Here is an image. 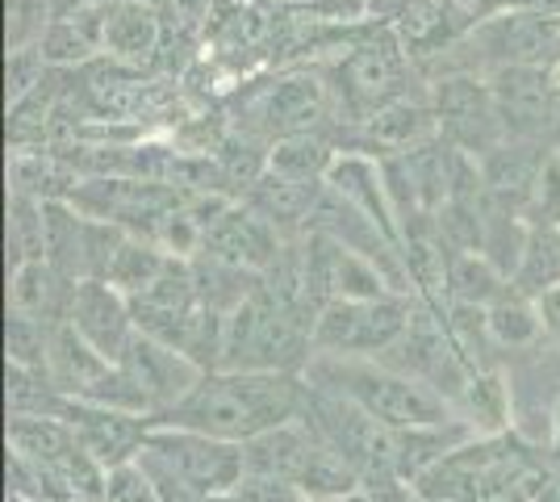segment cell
Masks as SVG:
<instances>
[{
    "mask_svg": "<svg viewBox=\"0 0 560 502\" xmlns=\"http://www.w3.org/2000/svg\"><path fill=\"white\" fill-rule=\"evenodd\" d=\"M310 385L298 373H243V369H210L192 385L180 407L160 415L167 428L206 431L231 444H252L264 431H277L305 415Z\"/></svg>",
    "mask_w": 560,
    "mask_h": 502,
    "instance_id": "6da1fadb",
    "label": "cell"
},
{
    "mask_svg": "<svg viewBox=\"0 0 560 502\" xmlns=\"http://www.w3.org/2000/svg\"><path fill=\"white\" fill-rule=\"evenodd\" d=\"M101 502H164L160 499V490H155V481L147 478V469H142L139 460H126V465H117L105 474V494Z\"/></svg>",
    "mask_w": 560,
    "mask_h": 502,
    "instance_id": "4dcf8cb0",
    "label": "cell"
},
{
    "mask_svg": "<svg viewBox=\"0 0 560 502\" xmlns=\"http://www.w3.org/2000/svg\"><path fill=\"white\" fill-rule=\"evenodd\" d=\"M47 348H50V327L30 318V314L9 311L4 323V357L18 369H34V373H47Z\"/></svg>",
    "mask_w": 560,
    "mask_h": 502,
    "instance_id": "f1b7e54d",
    "label": "cell"
},
{
    "mask_svg": "<svg viewBox=\"0 0 560 502\" xmlns=\"http://www.w3.org/2000/svg\"><path fill=\"white\" fill-rule=\"evenodd\" d=\"M63 419L75 431V440L84 444V453L93 456L96 465H105V469L139 460L142 444H147V435L155 428V419H147V415L96 407V402H80V398H68V415Z\"/></svg>",
    "mask_w": 560,
    "mask_h": 502,
    "instance_id": "30bf717a",
    "label": "cell"
},
{
    "mask_svg": "<svg viewBox=\"0 0 560 502\" xmlns=\"http://www.w3.org/2000/svg\"><path fill=\"white\" fill-rule=\"evenodd\" d=\"M360 139L369 151H381L385 155H401V151H415V147H427L440 139V121H435V109L431 101H419V96H394L389 105L373 109L364 126H360Z\"/></svg>",
    "mask_w": 560,
    "mask_h": 502,
    "instance_id": "5bb4252c",
    "label": "cell"
},
{
    "mask_svg": "<svg viewBox=\"0 0 560 502\" xmlns=\"http://www.w3.org/2000/svg\"><path fill=\"white\" fill-rule=\"evenodd\" d=\"M314 323L284 306L268 281L226 314L222 335V364L218 369H243V373H298L314 357Z\"/></svg>",
    "mask_w": 560,
    "mask_h": 502,
    "instance_id": "277c9868",
    "label": "cell"
},
{
    "mask_svg": "<svg viewBox=\"0 0 560 502\" xmlns=\"http://www.w3.org/2000/svg\"><path fill=\"white\" fill-rule=\"evenodd\" d=\"M68 323L75 331L93 343L105 360H121L130 339L139 335V323H135V306L126 293H117L109 281H75V293H71V311Z\"/></svg>",
    "mask_w": 560,
    "mask_h": 502,
    "instance_id": "8fae6325",
    "label": "cell"
},
{
    "mask_svg": "<svg viewBox=\"0 0 560 502\" xmlns=\"http://www.w3.org/2000/svg\"><path fill=\"white\" fill-rule=\"evenodd\" d=\"M43 75H47V59L38 47L9 50V109L22 105L25 96H34L43 89Z\"/></svg>",
    "mask_w": 560,
    "mask_h": 502,
    "instance_id": "1f68e13d",
    "label": "cell"
},
{
    "mask_svg": "<svg viewBox=\"0 0 560 502\" xmlns=\"http://www.w3.org/2000/svg\"><path fill=\"white\" fill-rule=\"evenodd\" d=\"M323 114H327V84H318L314 75L280 80L277 89L268 93V101H264V118H268V130L277 139L314 130Z\"/></svg>",
    "mask_w": 560,
    "mask_h": 502,
    "instance_id": "d6986e66",
    "label": "cell"
},
{
    "mask_svg": "<svg viewBox=\"0 0 560 502\" xmlns=\"http://www.w3.org/2000/svg\"><path fill=\"white\" fill-rule=\"evenodd\" d=\"M343 151H335L327 135L318 130H302V135H284L268 147V160L264 167L268 172H280V176H293V180H327L335 160Z\"/></svg>",
    "mask_w": 560,
    "mask_h": 502,
    "instance_id": "7402d4cb",
    "label": "cell"
},
{
    "mask_svg": "<svg viewBox=\"0 0 560 502\" xmlns=\"http://www.w3.org/2000/svg\"><path fill=\"white\" fill-rule=\"evenodd\" d=\"M139 465L155 481L164 502H213L247 478L243 444L218 440L206 431L155 423L139 453Z\"/></svg>",
    "mask_w": 560,
    "mask_h": 502,
    "instance_id": "3957f363",
    "label": "cell"
},
{
    "mask_svg": "<svg viewBox=\"0 0 560 502\" xmlns=\"http://www.w3.org/2000/svg\"><path fill=\"white\" fill-rule=\"evenodd\" d=\"M536 311H539V323H544V339H548V343H560V285L539 293Z\"/></svg>",
    "mask_w": 560,
    "mask_h": 502,
    "instance_id": "836d02e7",
    "label": "cell"
},
{
    "mask_svg": "<svg viewBox=\"0 0 560 502\" xmlns=\"http://www.w3.org/2000/svg\"><path fill=\"white\" fill-rule=\"evenodd\" d=\"M38 50L47 68H75L89 63L101 50V9H80V13H59L38 38Z\"/></svg>",
    "mask_w": 560,
    "mask_h": 502,
    "instance_id": "44dd1931",
    "label": "cell"
},
{
    "mask_svg": "<svg viewBox=\"0 0 560 502\" xmlns=\"http://www.w3.org/2000/svg\"><path fill=\"white\" fill-rule=\"evenodd\" d=\"M71 293L75 281L63 277L50 260H25L13 264V277H9V311L30 314L47 327L68 323L71 311Z\"/></svg>",
    "mask_w": 560,
    "mask_h": 502,
    "instance_id": "9a60e30c",
    "label": "cell"
},
{
    "mask_svg": "<svg viewBox=\"0 0 560 502\" xmlns=\"http://www.w3.org/2000/svg\"><path fill=\"white\" fill-rule=\"evenodd\" d=\"M447 4H456V9H472V13H477V4H481V0H447Z\"/></svg>",
    "mask_w": 560,
    "mask_h": 502,
    "instance_id": "74e56055",
    "label": "cell"
},
{
    "mask_svg": "<svg viewBox=\"0 0 560 502\" xmlns=\"http://www.w3.org/2000/svg\"><path fill=\"white\" fill-rule=\"evenodd\" d=\"M50 22H55V4L50 0H9L4 4V38H9V50L38 47V38L47 34Z\"/></svg>",
    "mask_w": 560,
    "mask_h": 502,
    "instance_id": "f546056e",
    "label": "cell"
},
{
    "mask_svg": "<svg viewBox=\"0 0 560 502\" xmlns=\"http://www.w3.org/2000/svg\"><path fill=\"white\" fill-rule=\"evenodd\" d=\"M511 285L523 297H539L544 289L560 285V226H532Z\"/></svg>",
    "mask_w": 560,
    "mask_h": 502,
    "instance_id": "d4e9b609",
    "label": "cell"
},
{
    "mask_svg": "<svg viewBox=\"0 0 560 502\" xmlns=\"http://www.w3.org/2000/svg\"><path fill=\"white\" fill-rule=\"evenodd\" d=\"M167 260H172V256H167L155 240H147V235H130V240L121 243V252H117V260H114V268H109V277H105V281H109L117 293H126V297L135 302V297H142L147 289L164 277Z\"/></svg>",
    "mask_w": 560,
    "mask_h": 502,
    "instance_id": "cb8c5ba5",
    "label": "cell"
},
{
    "mask_svg": "<svg viewBox=\"0 0 560 502\" xmlns=\"http://www.w3.org/2000/svg\"><path fill=\"white\" fill-rule=\"evenodd\" d=\"M490 339L498 348H536L539 339H544L536 297H523L518 289H511L506 297H498L490 306Z\"/></svg>",
    "mask_w": 560,
    "mask_h": 502,
    "instance_id": "4316f807",
    "label": "cell"
},
{
    "mask_svg": "<svg viewBox=\"0 0 560 502\" xmlns=\"http://www.w3.org/2000/svg\"><path fill=\"white\" fill-rule=\"evenodd\" d=\"M50 4H55V17H59V13H80V9H105L114 0H50Z\"/></svg>",
    "mask_w": 560,
    "mask_h": 502,
    "instance_id": "d590c367",
    "label": "cell"
},
{
    "mask_svg": "<svg viewBox=\"0 0 560 502\" xmlns=\"http://www.w3.org/2000/svg\"><path fill=\"white\" fill-rule=\"evenodd\" d=\"M9 252L13 264L47 260V201L25 192L9 197Z\"/></svg>",
    "mask_w": 560,
    "mask_h": 502,
    "instance_id": "83f0119b",
    "label": "cell"
},
{
    "mask_svg": "<svg viewBox=\"0 0 560 502\" xmlns=\"http://www.w3.org/2000/svg\"><path fill=\"white\" fill-rule=\"evenodd\" d=\"M343 89H348L351 105H360L364 109V118L381 109V105H389L397 93V84H401V47L394 43H373V47H360L351 50L348 59H343Z\"/></svg>",
    "mask_w": 560,
    "mask_h": 502,
    "instance_id": "e0dca14e",
    "label": "cell"
},
{
    "mask_svg": "<svg viewBox=\"0 0 560 502\" xmlns=\"http://www.w3.org/2000/svg\"><path fill=\"white\" fill-rule=\"evenodd\" d=\"M511 277L481 252H447V302L465 306H486L490 311L498 297L511 293Z\"/></svg>",
    "mask_w": 560,
    "mask_h": 502,
    "instance_id": "ffe728a7",
    "label": "cell"
},
{
    "mask_svg": "<svg viewBox=\"0 0 560 502\" xmlns=\"http://www.w3.org/2000/svg\"><path fill=\"white\" fill-rule=\"evenodd\" d=\"M527 226H560V155H552L544 172H539V185L527 201Z\"/></svg>",
    "mask_w": 560,
    "mask_h": 502,
    "instance_id": "d6a6232c",
    "label": "cell"
},
{
    "mask_svg": "<svg viewBox=\"0 0 560 502\" xmlns=\"http://www.w3.org/2000/svg\"><path fill=\"white\" fill-rule=\"evenodd\" d=\"M201 256H213L234 268H247V272H272L277 260L284 256V243H280V226H272L268 218L259 214L256 206H226L218 222L206 231V247Z\"/></svg>",
    "mask_w": 560,
    "mask_h": 502,
    "instance_id": "9c48e42d",
    "label": "cell"
},
{
    "mask_svg": "<svg viewBox=\"0 0 560 502\" xmlns=\"http://www.w3.org/2000/svg\"><path fill=\"white\" fill-rule=\"evenodd\" d=\"M415 302L406 293H385L373 302H327L314 318V357H351L373 360L385 357L415 323Z\"/></svg>",
    "mask_w": 560,
    "mask_h": 502,
    "instance_id": "5b68a950",
    "label": "cell"
},
{
    "mask_svg": "<svg viewBox=\"0 0 560 502\" xmlns=\"http://www.w3.org/2000/svg\"><path fill=\"white\" fill-rule=\"evenodd\" d=\"M502 121L511 130V139H527V143H548L552 130L560 126V96L552 93L544 63H514V68H498L486 75Z\"/></svg>",
    "mask_w": 560,
    "mask_h": 502,
    "instance_id": "52a82bcc",
    "label": "cell"
},
{
    "mask_svg": "<svg viewBox=\"0 0 560 502\" xmlns=\"http://www.w3.org/2000/svg\"><path fill=\"white\" fill-rule=\"evenodd\" d=\"M431 109H435V121H440V139L452 151H460V155L486 160L490 151H498L511 139L490 80L477 72H452L444 80H435Z\"/></svg>",
    "mask_w": 560,
    "mask_h": 502,
    "instance_id": "8992f818",
    "label": "cell"
},
{
    "mask_svg": "<svg viewBox=\"0 0 560 502\" xmlns=\"http://www.w3.org/2000/svg\"><path fill=\"white\" fill-rule=\"evenodd\" d=\"M548 151H552L548 143L506 139V143L498 147V151H490L486 160H477V164H481V180H486V189H490L493 201H502L506 210L523 214L539 185V172L552 160Z\"/></svg>",
    "mask_w": 560,
    "mask_h": 502,
    "instance_id": "4fadbf2b",
    "label": "cell"
},
{
    "mask_svg": "<svg viewBox=\"0 0 560 502\" xmlns=\"http://www.w3.org/2000/svg\"><path fill=\"white\" fill-rule=\"evenodd\" d=\"M114 369V360H105L84 335L71 323L50 327V348H47V377L59 385V394L68 398H89L96 385L105 382V373Z\"/></svg>",
    "mask_w": 560,
    "mask_h": 502,
    "instance_id": "2e32d148",
    "label": "cell"
},
{
    "mask_svg": "<svg viewBox=\"0 0 560 502\" xmlns=\"http://www.w3.org/2000/svg\"><path fill=\"white\" fill-rule=\"evenodd\" d=\"M164 38V13L155 0H114L101 9V50L117 59L142 68Z\"/></svg>",
    "mask_w": 560,
    "mask_h": 502,
    "instance_id": "7c38bea8",
    "label": "cell"
},
{
    "mask_svg": "<svg viewBox=\"0 0 560 502\" xmlns=\"http://www.w3.org/2000/svg\"><path fill=\"white\" fill-rule=\"evenodd\" d=\"M552 55H560V34H557V43H552Z\"/></svg>",
    "mask_w": 560,
    "mask_h": 502,
    "instance_id": "f35d334b",
    "label": "cell"
},
{
    "mask_svg": "<svg viewBox=\"0 0 560 502\" xmlns=\"http://www.w3.org/2000/svg\"><path fill=\"white\" fill-rule=\"evenodd\" d=\"M452 407L465 415L472 431H502L511 419V385L498 369H472Z\"/></svg>",
    "mask_w": 560,
    "mask_h": 502,
    "instance_id": "603a6c76",
    "label": "cell"
},
{
    "mask_svg": "<svg viewBox=\"0 0 560 502\" xmlns=\"http://www.w3.org/2000/svg\"><path fill=\"white\" fill-rule=\"evenodd\" d=\"M323 189H327V180H293V176L264 167V176L247 192V206H256L272 226H293V222L310 226V214H314Z\"/></svg>",
    "mask_w": 560,
    "mask_h": 502,
    "instance_id": "ac0fdd59",
    "label": "cell"
},
{
    "mask_svg": "<svg viewBox=\"0 0 560 502\" xmlns=\"http://www.w3.org/2000/svg\"><path fill=\"white\" fill-rule=\"evenodd\" d=\"M160 4V13H176L180 22H192V17H201V9H206V0H155Z\"/></svg>",
    "mask_w": 560,
    "mask_h": 502,
    "instance_id": "e575fe53",
    "label": "cell"
},
{
    "mask_svg": "<svg viewBox=\"0 0 560 502\" xmlns=\"http://www.w3.org/2000/svg\"><path fill=\"white\" fill-rule=\"evenodd\" d=\"M305 377L314 389H327L335 398L351 402L389 431H419L456 423V407L440 389L419 377H406L385 360H351V357H310Z\"/></svg>",
    "mask_w": 560,
    "mask_h": 502,
    "instance_id": "7a4b0ae2",
    "label": "cell"
},
{
    "mask_svg": "<svg viewBox=\"0 0 560 502\" xmlns=\"http://www.w3.org/2000/svg\"><path fill=\"white\" fill-rule=\"evenodd\" d=\"M117 364L142 389V398L151 402L155 419L167 415L172 407H180L188 394H192V385L201 382V373H206L197 360H188L185 352H176V348H167V343H160V339H151V335L142 331L130 339L126 357L117 360Z\"/></svg>",
    "mask_w": 560,
    "mask_h": 502,
    "instance_id": "ba28073f",
    "label": "cell"
},
{
    "mask_svg": "<svg viewBox=\"0 0 560 502\" xmlns=\"http://www.w3.org/2000/svg\"><path fill=\"white\" fill-rule=\"evenodd\" d=\"M4 402H9V415H47V419L68 415V394H59V385L47 373L18 369V364H9L4 373Z\"/></svg>",
    "mask_w": 560,
    "mask_h": 502,
    "instance_id": "484cf974",
    "label": "cell"
},
{
    "mask_svg": "<svg viewBox=\"0 0 560 502\" xmlns=\"http://www.w3.org/2000/svg\"><path fill=\"white\" fill-rule=\"evenodd\" d=\"M552 453L560 456V394H557V402H552Z\"/></svg>",
    "mask_w": 560,
    "mask_h": 502,
    "instance_id": "8d00e7d4",
    "label": "cell"
}]
</instances>
